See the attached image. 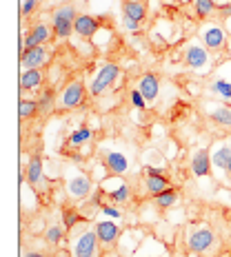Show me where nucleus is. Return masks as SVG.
<instances>
[{
    "label": "nucleus",
    "mask_w": 231,
    "mask_h": 257,
    "mask_svg": "<svg viewBox=\"0 0 231 257\" xmlns=\"http://www.w3.org/2000/svg\"><path fill=\"white\" fill-rule=\"evenodd\" d=\"M136 89L144 95V100H147L149 104H153L156 100H158V95H160V80H158L156 73L147 71V73H142V76L138 78V87Z\"/></svg>",
    "instance_id": "nucleus-15"
},
{
    "label": "nucleus",
    "mask_w": 231,
    "mask_h": 257,
    "mask_svg": "<svg viewBox=\"0 0 231 257\" xmlns=\"http://www.w3.org/2000/svg\"><path fill=\"white\" fill-rule=\"evenodd\" d=\"M94 231L98 235L103 246H114L120 242V237H122V228L118 226L116 219H100V222L94 224Z\"/></svg>",
    "instance_id": "nucleus-8"
},
{
    "label": "nucleus",
    "mask_w": 231,
    "mask_h": 257,
    "mask_svg": "<svg viewBox=\"0 0 231 257\" xmlns=\"http://www.w3.org/2000/svg\"><path fill=\"white\" fill-rule=\"evenodd\" d=\"M185 244H187L189 253H209V250L216 246V233L202 224V226H196L187 233Z\"/></svg>",
    "instance_id": "nucleus-4"
},
{
    "label": "nucleus",
    "mask_w": 231,
    "mask_h": 257,
    "mask_svg": "<svg viewBox=\"0 0 231 257\" xmlns=\"http://www.w3.org/2000/svg\"><path fill=\"white\" fill-rule=\"evenodd\" d=\"M45 178V164H42V158L40 155H31L29 162H27V182H29V186H36L38 189L40 182Z\"/></svg>",
    "instance_id": "nucleus-18"
},
{
    "label": "nucleus",
    "mask_w": 231,
    "mask_h": 257,
    "mask_svg": "<svg viewBox=\"0 0 231 257\" xmlns=\"http://www.w3.org/2000/svg\"><path fill=\"white\" fill-rule=\"evenodd\" d=\"M224 3H231V0H224Z\"/></svg>",
    "instance_id": "nucleus-42"
},
{
    "label": "nucleus",
    "mask_w": 231,
    "mask_h": 257,
    "mask_svg": "<svg viewBox=\"0 0 231 257\" xmlns=\"http://www.w3.org/2000/svg\"><path fill=\"white\" fill-rule=\"evenodd\" d=\"M178 191L174 189V186H169L167 191H163V193H158V195L153 197V206L156 208H160V211H169V208H174L176 204H178Z\"/></svg>",
    "instance_id": "nucleus-20"
},
{
    "label": "nucleus",
    "mask_w": 231,
    "mask_h": 257,
    "mask_svg": "<svg viewBox=\"0 0 231 257\" xmlns=\"http://www.w3.org/2000/svg\"><path fill=\"white\" fill-rule=\"evenodd\" d=\"M109 182H111V189H103V193H107V197H109L111 204L120 206V204H125V202H129L131 189H129V184L122 180V175H111Z\"/></svg>",
    "instance_id": "nucleus-12"
},
{
    "label": "nucleus",
    "mask_w": 231,
    "mask_h": 257,
    "mask_svg": "<svg viewBox=\"0 0 231 257\" xmlns=\"http://www.w3.org/2000/svg\"><path fill=\"white\" fill-rule=\"evenodd\" d=\"M64 186H67L69 197H71V200H76V202H85L91 193H94V180H91L89 175L85 173V171H80V169H71V171H69Z\"/></svg>",
    "instance_id": "nucleus-2"
},
{
    "label": "nucleus",
    "mask_w": 231,
    "mask_h": 257,
    "mask_svg": "<svg viewBox=\"0 0 231 257\" xmlns=\"http://www.w3.org/2000/svg\"><path fill=\"white\" fill-rule=\"evenodd\" d=\"M62 237H64L62 226H49V228L45 231V242L51 244V246H58V244L62 242Z\"/></svg>",
    "instance_id": "nucleus-30"
},
{
    "label": "nucleus",
    "mask_w": 231,
    "mask_h": 257,
    "mask_svg": "<svg viewBox=\"0 0 231 257\" xmlns=\"http://www.w3.org/2000/svg\"><path fill=\"white\" fill-rule=\"evenodd\" d=\"M209 91L220 95L222 100H231V82L229 80H213V82L209 84Z\"/></svg>",
    "instance_id": "nucleus-29"
},
{
    "label": "nucleus",
    "mask_w": 231,
    "mask_h": 257,
    "mask_svg": "<svg viewBox=\"0 0 231 257\" xmlns=\"http://www.w3.org/2000/svg\"><path fill=\"white\" fill-rule=\"evenodd\" d=\"M42 80H45V73L40 69H23V73H20V89L34 91L42 84Z\"/></svg>",
    "instance_id": "nucleus-19"
},
{
    "label": "nucleus",
    "mask_w": 231,
    "mask_h": 257,
    "mask_svg": "<svg viewBox=\"0 0 231 257\" xmlns=\"http://www.w3.org/2000/svg\"><path fill=\"white\" fill-rule=\"evenodd\" d=\"M122 16L136 20V23H142L144 16H147V7H144L140 0H125L122 3Z\"/></svg>",
    "instance_id": "nucleus-21"
},
{
    "label": "nucleus",
    "mask_w": 231,
    "mask_h": 257,
    "mask_svg": "<svg viewBox=\"0 0 231 257\" xmlns=\"http://www.w3.org/2000/svg\"><path fill=\"white\" fill-rule=\"evenodd\" d=\"M189 169L193 173V178L202 180V178H209L211 175V151H209V147H202L198 149V151H193L191 160H189Z\"/></svg>",
    "instance_id": "nucleus-9"
},
{
    "label": "nucleus",
    "mask_w": 231,
    "mask_h": 257,
    "mask_svg": "<svg viewBox=\"0 0 231 257\" xmlns=\"http://www.w3.org/2000/svg\"><path fill=\"white\" fill-rule=\"evenodd\" d=\"M220 18H224V20H229L231 18V3H222V5H218V12H216Z\"/></svg>",
    "instance_id": "nucleus-35"
},
{
    "label": "nucleus",
    "mask_w": 231,
    "mask_h": 257,
    "mask_svg": "<svg viewBox=\"0 0 231 257\" xmlns=\"http://www.w3.org/2000/svg\"><path fill=\"white\" fill-rule=\"evenodd\" d=\"M189 257H209V255L207 253H191Z\"/></svg>",
    "instance_id": "nucleus-40"
},
{
    "label": "nucleus",
    "mask_w": 231,
    "mask_h": 257,
    "mask_svg": "<svg viewBox=\"0 0 231 257\" xmlns=\"http://www.w3.org/2000/svg\"><path fill=\"white\" fill-rule=\"evenodd\" d=\"M23 257H51V255H47V253H38V250H27V253Z\"/></svg>",
    "instance_id": "nucleus-37"
},
{
    "label": "nucleus",
    "mask_w": 231,
    "mask_h": 257,
    "mask_svg": "<svg viewBox=\"0 0 231 257\" xmlns=\"http://www.w3.org/2000/svg\"><path fill=\"white\" fill-rule=\"evenodd\" d=\"M89 95V89H85V82L83 80H71V82H67L60 91V95H58V104H60V109H78V106L85 104V98Z\"/></svg>",
    "instance_id": "nucleus-5"
},
{
    "label": "nucleus",
    "mask_w": 231,
    "mask_h": 257,
    "mask_svg": "<svg viewBox=\"0 0 231 257\" xmlns=\"http://www.w3.org/2000/svg\"><path fill=\"white\" fill-rule=\"evenodd\" d=\"M209 120L213 124L222 126V128H231V106L229 104H218L209 111Z\"/></svg>",
    "instance_id": "nucleus-23"
},
{
    "label": "nucleus",
    "mask_w": 231,
    "mask_h": 257,
    "mask_svg": "<svg viewBox=\"0 0 231 257\" xmlns=\"http://www.w3.org/2000/svg\"><path fill=\"white\" fill-rule=\"evenodd\" d=\"M51 36H53V29L49 25H45V23H36V25H31V29H29V34L25 36V49H34V47H40V45H47V42L51 40Z\"/></svg>",
    "instance_id": "nucleus-13"
},
{
    "label": "nucleus",
    "mask_w": 231,
    "mask_h": 257,
    "mask_svg": "<svg viewBox=\"0 0 231 257\" xmlns=\"http://www.w3.org/2000/svg\"><path fill=\"white\" fill-rule=\"evenodd\" d=\"M169 178L167 175H144V189L151 197H156L158 193L167 191L169 189Z\"/></svg>",
    "instance_id": "nucleus-22"
},
{
    "label": "nucleus",
    "mask_w": 231,
    "mask_h": 257,
    "mask_svg": "<svg viewBox=\"0 0 231 257\" xmlns=\"http://www.w3.org/2000/svg\"><path fill=\"white\" fill-rule=\"evenodd\" d=\"M91 138H94V131H91L89 126H80L76 128V131H71V136H69V147H73V149H80L83 144H87Z\"/></svg>",
    "instance_id": "nucleus-26"
},
{
    "label": "nucleus",
    "mask_w": 231,
    "mask_h": 257,
    "mask_svg": "<svg viewBox=\"0 0 231 257\" xmlns=\"http://www.w3.org/2000/svg\"><path fill=\"white\" fill-rule=\"evenodd\" d=\"M100 213H103L105 217H111V219H120L122 217V208L118 206V204H111V202L100 208Z\"/></svg>",
    "instance_id": "nucleus-32"
},
{
    "label": "nucleus",
    "mask_w": 231,
    "mask_h": 257,
    "mask_svg": "<svg viewBox=\"0 0 231 257\" xmlns=\"http://www.w3.org/2000/svg\"><path fill=\"white\" fill-rule=\"evenodd\" d=\"M71 162H83V155H80V153H71Z\"/></svg>",
    "instance_id": "nucleus-39"
},
{
    "label": "nucleus",
    "mask_w": 231,
    "mask_h": 257,
    "mask_svg": "<svg viewBox=\"0 0 231 257\" xmlns=\"http://www.w3.org/2000/svg\"><path fill=\"white\" fill-rule=\"evenodd\" d=\"M227 178L231 180V160H229V167H227Z\"/></svg>",
    "instance_id": "nucleus-41"
},
{
    "label": "nucleus",
    "mask_w": 231,
    "mask_h": 257,
    "mask_svg": "<svg viewBox=\"0 0 231 257\" xmlns=\"http://www.w3.org/2000/svg\"><path fill=\"white\" fill-rule=\"evenodd\" d=\"M191 7H193V14H196L198 20H207V18H211V16L218 12L216 0H193Z\"/></svg>",
    "instance_id": "nucleus-25"
},
{
    "label": "nucleus",
    "mask_w": 231,
    "mask_h": 257,
    "mask_svg": "<svg viewBox=\"0 0 231 257\" xmlns=\"http://www.w3.org/2000/svg\"><path fill=\"white\" fill-rule=\"evenodd\" d=\"M182 60H185L187 69H193V71H200V69H207L211 58H209V49L202 42H189V45L182 49Z\"/></svg>",
    "instance_id": "nucleus-7"
},
{
    "label": "nucleus",
    "mask_w": 231,
    "mask_h": 257,
    "mask_svg": "<svg viewBox=\"0 0 231 257\" xmlns=\"http://www.w3.org/2000/svg\"><path fill=\"white\" fill-rule=\"evenodd\" d=\"M36 5H38V0H23V7H20L23 16H31V14H34Z\"/></svg>",
    "instance_id": "nucleus-34"
},
{
    "label": "nucleus",
    "mask_w": 231,
    "mask_h": 257,
    "mask_svg": "<svg viewBox=\"0 0 231 257\" xmlns=\"http://www.w3.org/2000/svg\"><path fill=\"white\" fill-rule=\"evenodd\" d=\"M129 100H131V104L136 106L138 111H144V109H147V104H149L147 100H144V95L138 89H131V93H129Z\"/></svg>",
    "instance_id": "nucleus-31"
},
{
    "label": "nucleus",
    "mask_w": 231,
    "mask_h": 257,
    "mask_svg": "<svg viewBox=\"0 0 231 257\" xmlns=\"http://www.w3.org/2000/svg\"><path fill=\"white\" fill-rule=\"evenodd\" d=\"M200 40L209 51H220L227 45V31L220 25H207V27H202V31H200Z\"/></svg>",
    "instance_id": "nucleus-10"
},
{
    "label": "nucleus",
    "mask_w": 231,
    "mask_h": 257,
    "mask_svg": "<svg viewBox=\"0 0 231 257\" xmlns=\"http://www.w3.org/2000/svg\"><path fill=\"white\" fill-rule=\"evenodd\" d=\"M103 164L111 175H125L129 171V158L122 151H116V149L103 151Z\"/></svg>",
    "instance_id": "nucleus-14"
},
{
    "label": "nucleus",
    "mask_w": 231,
    "mask_h": 257,
    "mask_svg": "<svg viewBox=\"0 0 231 257\" xmlns=\"http://www.w3.org/2000/svg\"><path fill=\"white\" fill-rule=\"evenodd\" d=\"M118 78H120V67H118L116 62H105L103 67L96 71V76L91 78L89 95H91V98H100V95H103Z\"/></svg>",
    "instance_id": "nucleus-3"
},
{
    "label": "nucleus",
    "mask_w": 231,
    "mask_h": 257,
    "mask_svg": "<svg viewBox=\"0 0 231 257\" xmlns=\"http://www.w3.org/2000/svg\"><path fill=\"white\" fill-rule=\"evenodd\" d=\"M51 257H73V255H71V250H64L62 248V250H56V253H51Z\"/></svg>",
    "instance_id": "nucleus-38"
},
{
    "label": "nucleus",
    "mask_w": 231,
    "mask_h": 257,
    "mask_svg": "<svg viewBox=\"0 0 231 257\" xmlns=\"http://www.w3.org/2000/svg\"><path fill=\"white\" fill-rule=\"evenodd\" d=\"M78 12L73 5H60L58 9H53L51 14V29L56 38H69L73 34V25H76Z\"/></svg>",
    "instance_id": "nucleus-1"
},
{
    "label": "nucleus",
    "mask_w": 231,
    "mask_h": 257,
    "mask_svg": "<svg viewBox=\"0 0 231 257\" xmlns=\"http://www.w3.org/2000/svg\"><path fill=\"white\" fill-rule=\"evenodd\" d=\"M144 175H165L163 167H151V164H144Z\"/></svg>",
    "instance_id": "nucleus-36"
},
{
    "label": "nucleus",
    "mask_w": 231,
    "mask_h": 257,
    "mask_svg": "<svg viewBox=\"0 0 231 257\" xmlns=\"http://www.w3.org/2000/svg\"><path fill=\"white\" fill-rule=\"evenodd\" d=\"M38 113L40 115H49L53 109H56V104H58V98H56V91L53 89H45V91H40L38 93Z\"/></svg>",
    "instance_id": "nucleus-24"
},
{
    "label": "nucleus",
    "mask_w": 231,
    "mask_h": 257,
    "mask_svg": "<svg viewBox=\"0 0 231 257\" xmlns=\"http://www.w3.org/2000/svg\"><path fill=\"white\" fill-rule=\"evenodd\" d=\"M231 160V142H216L211 149V167L218 169L220 173H227Z\"/></svg>",
    "instance_id": "nucleus-17"
},
{
    "label": "nucleus",
    "mask_w": 231,
    "mask_h": 257,
    "mask_svg": "<svg viewBox=\"0 0 231 257\" xmlns=\"http://www.w3.org/2000/svg\"><path fill=\"white\" fill-rule=\"evenodd\" d=\"M49 58H51V53L45 45L34 47V49H25L20 53V67L23 69H40L49 62Z\"/></svg>",
    "instance_id": "nucleus-11"
},
{
    "label": "nucleus",
    "mask_w": 231,
    "mask_h": 257,
    "mask_svg": "<svg viewBox=\"0 0 231 257\" xmlns=\"http://www.w3.org/2000/svg\"><path fill=\"white\" fill-rule=\"evenodd\" d=\"M18 115L23 120H31L38 115V100H20L18 104Z\"/></svg>",
    "instance_id": "nucleus-27"
},
{
    "label": "nucleus",
    "mask_w": 231,
    "mask_h": 257,
    "mask_svg": "<svg viewBox=\"0 0 231 257\" xmlns=\"http://www.w3.org/2000/svg\"><path fill=\"white\" fill-rule=\"evenodd\" d=\"M80 219H83V215H80V211H76V208H64V211H62V226H64V231H73V228H76V224H80Z\"/></svg>",
    "instance_id": "nucleus-28"
},
{
    "label": "nucleus",
    "mask_w": 231,
    "mask_h": 257,
    "mask_svg": "<svg viewBox=\"0 0 231 257\" xmlns=\"http://www.w3.org/2000/svg\"><path fill=\"white\" fill-rule=\"evenodd\" d=\"M100 29V20L96 16L89 14H80L76 18V25H73V34H78L80 38H94Z\"/></svg>",
    "instance_id": "nucleus-16"
},
{
    "label": "nucleus",
    "mask_w": 231,
    "mask_h": 257,
    "mask_svg": "<svg viewBox=\"0 0 231 257\" xmlns=\"http://www.w3.org/2000/svg\"><path fill=\"white\" fill-rule=\"evenodd\" d=\"M100 239L96 235L94 228L83 231L78 237H73L71 242V255L73 257H100Z\"/></svg>",
    "instance_id": "nucleus-6"
},
{
    "label": "nucleus",
    "mask_w": 231,
    "mask_h": 257,
    "mask_svg": "<svg viewBox=\"0 0 231 257\" xmlns=\"http://www.w3.org/2000/svg\"><path fill=\"white\" fill-rule=\"evenodd\" d=\"M122 27H125L129 34H138V31H140V23H136V20H131V18H125V16H122Z\"/></svg>",
    "instance_id": "nucleus-33"
}]
</instances>
